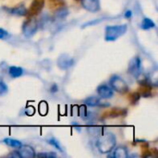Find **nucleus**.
<instances>
[{"instance_id":"1","label":"nucleus","mask_w":158,"mask_h":158,"mask_svg":"<svg viewBox=\"0 0 158 158\" xmlns=\"http://www.w3.org/2000/svg\"><path fill=\"white\" fill-rule=\"evenodd\" d=\"M116 136L111 132L103 133L97 141V148L100 153L107 154L111 152L116 146Z\"/></svg>"},{"instance_id":"2","label":"nucleus","mask_w":158,"mask_h":158,"mask_svg":"<svg viewBox=\"0 0 158 158\" xmlns=\"http://www.w3.org/2000/svg\"><path fill=\"white\" fill-rule=\"evenodd\" d=\"M128 26L126 24L123 25H116V26H107L106 28V36L105 39L107 42H113L124 35L127 32Z\"/></svg>"},{"instance_id":"3","label":"nucleus","mask_w":158,"mask_h":158,"mask_svg":"<svg viewBox=\"0 0 158 158\" xmlns=\"http://www.w3.org/2000/svg\"><path fill=\"white\" fill-rule=\"evenodd\" d=\"M109 82H110L111 88L113 90H115L116 92H118V93L125 94L129 90V87H128L127 82L122 78H120L118 75L112 76V78L110 79V81Z\"/></svg>"},{"instance_id":"4","label":"nucleus","mask_w":158,"mask_h":158,"mask_svg":"<svg viewBox=\"0 0 158 158\" xmlns=\"http://www.w3.org/2000/svg\"><path fill=\"white\" fill-rule=\"evenodd\" d=\"M142 71V60L139 56H134L130 62L128 67V72L133 77L137 78Z\"/></svg>"},{"instance_id":"5","label":"nucleus","mask_w":158,"mask_h":158,"mask_svg":"<svg viewBox=\"0 0 158 158\" xmlns=\"http://www.w3.org/2000/svg\"><path fill=\"white\" fill-rule=\"evenodd\" d=\"M37 29H38L37 21L34 19L31 18L23 25V34L26 37H31L36 32Z\"/></svg>"},{"instance_id":"6","label":"nucleus","mask_w":158,"mask_h":158,"mask_svg":"<svg viewBox=\"0 0 158 158\" xmlns=\"http://www.w3.org/2000/svg\"><path fill=\"white\" fill-rule=\"evenodd\" d=\"M73 64H74V59L66 54L61 55L57 59V66L61 69H68L70 67H72Z\"/></svg>"},{"instance_id":"7","label":"nucleus","mask_w":158,"mask_h":158,"mask_svg":"<svg viewBox=\"0 0 158 158\" xmlns=\"http://www.w3.org/2000/svg\"><path fill=\"white\" fill-rule=\"evenodd\" d=\"M81 5L86 10L93 13H95L100 9L99 0H81Z\"/></svg>"},{"instance_id":"8","label":"nucleus","mask_w":158,"mask_h":158,"mask_svg":"<svg viewBox=\"0 0 158 158\" xmlns=\"http://www.w3.org/2000/svg\"><path fill=\"white\" fill-rule=\"evenodd\" d=\"M97 93L104 99H110L114 95V90L106 84H102L97 88Z\"/></svg>"},{"instance_id":"9","label":"nucleus","mask_w":158,"mask_h":158,"mask_svg":"<svg viewBox=\"0 0 158 158\" xmlns=\"http://www.w3.org/2000/svg\"><path fill=\"white\" fill-rule=\"evenodd\" d=\"M84 104L89 106H100V107H106V106H110L108 103L104 102L102 99L96 96H91V97L86 98L84 100Z\"/></svg>"},{"instance_id":"10","label":"nucleus","mask_w":158,"mask_h":158,"mask_svg":"<svg viewBox=\"0 0 158 158\" xmlns=\"http://www.w3.org/2000/svg\"><path fill=\"white\" fill-rule=\"evenodd\" d=\"M19 156L22 158H31L35 156V152L30 145H21L19 148Z\"/></svg>"},{"instance_id":"11","label":"nucleus","mask_w":158,"mask_h":158,"mask_svg":"<svg viewBox=\"0 0 158 158\" xmlns=\"http://www.w3.org/2000/svg\"><path fill=\"white\" fill-rule=\"evenodd\" d=\"M44 6V0H34L30 10L27 12V15L30 16V15H35L37 13H39V11L42 9Z\"/></svg>"},{"instance_id":"12","label":"nucleus","mask_w":158,"mask_h":158,"mask_svg":"<svg viewBox=\"0 0 158 158\" xmlns=\"http://www.w3.org/2000/svg\"><path fill=\"white\" fill-rule=\"evenodd\" d=\"M8 73L12 78H19L23 74V69L20 67H16V66H12L9 68L8 69Z\"/></svg>"},{"instance_id":"13","label":"nucleus","mask_w":158,"mask_h":158,"mask_svg":"<svg viewBox=\"0 0 158 158\" xmlns=\"http://www.w3.org/2000/svg\"><path fill=\"white\" fill-rule=\"evenodd\" d=\"M113 156L116 158H127L128 157V151L124 146H118L116 148Z\"/></svg>"},{"instance_id":"14","label":"nucleus","mask_w":158,"mask_h":158,"mask_svg":"<svg viewBox=\"0 0 158 158\" xmlns=\"http://www.w3.org/2000/svg\"><path fill=\"white\" fill-rule=\"evenodd\" d=\"M9 13L11 14H15V15H19V16H24L27 15V9L23 6H19L18 7H14V8H8L7 10Z\"/></svg>"},{"instance_id":"15","label":"nucleus","mask_w":158,"mask_h":158,"mask_svg":"<svg viewBox=\"0 0 158 158\" xmlns=\"http://www.w3.org/2000/svg\"><path fill=\"white\" fill-rule=\"evenodd\" d=\"M155 27H156V23L149 18H144L141 24V28L143 30H149V29H152Z\"/></svg>"},{"instance_id":"16","label":"nucleus","mask_w":158,"mask_h":158,"mask_svg":"<svg viewBox=\"0 0 158 158\" xmlns=\"http://www.w3.org/2000/svg\"><path fill=\"white\" fill-rule=\"evenodd\" d=\"M4 143L6 144V145H8V146H10V147H13V148H19L21 145H22V143L19 142V141H17V140H14V139H10V138H6L5 140H4Z\"/></svg>"},{"instance_id":"17","label":"nucleus","mask_w":158,"mask_h":158,"mask_svg":"<svg viewBox=\"0 0 158 158\" xmlns=\"http://www.w3.org/2000/svg\"><path fill=\"white\" fill-rule=\"evenodd\" d=\"M68 14H69L68 9H67V8H64V7L58 9V10L56 12V16L58 19H64V18H66V17L68 16Z\"/></svg>"},{"instance_id":"18","label":"nucleus","mask_w":158,"mask_h":158,"mask_svg":"<svg viewBox=\"0 0 158 158\" xmlns=\"http://www.w3.org/2000/svg\"><path fill=\"white\" fill-rule=\"evenodd\" d=\"M48 143H49V144H51L52 146H54L56 149H57V150H59L60 152H62L63 150H62V148H61V146H60V143L55 139V138H51V139H48Z\"/></svg>"},{"instance_id":"19","label":"nucleus","mask_w":158,"mask_h":158,"mask_svg":"<svg viewBox=\"0 0 158 158\" xmlns=\"http://www.w3.org/2000/svg\"><path fill=\"white\" fill-rule=\"evenodd\" d=\"M7 91H8V88H7L6 84L4 81H0V95L6 94L7 93Z\"/></svg>"},{"instance_id":"20","label":"nucleus","mask_w":158,"mask_h":158,"mask_svg":"<svg viewBox=\"0 0 158 158\" xmlns=\"http://www.w3.org/2000/svg\"><path fill=\"white\" fill-rule=\"evenodd\" d=\"M37 156H39V157H56V155L55 153H42V154H38Z\"/></svg>"},{"instance_id":"21","label":"nucleus","mask_w":158,"mask_h":158,"mask_svg":"<svg viewBox=\"0 0 158 158\" xmlns=\"http://www.w3.org/2000/svg\"><path fill=\"white\" fill-rule=\"evenodd\" d=\"M8 35L7 31L3 30V29H0V39H5L6 36Z\"/></svg>"},{"instance_id":"22","label":"nucleus","mask_w":158,"mask_h":158,"mask_svg":"<svg viewBox=\"0 0 158 158\" xmlns=\"http://www.w3.org/2000/svg\"><path fill=\"white\" fill-rule=\"evenodd\" d=\"M57 90H58V87H57V85H56V84H53V85H52V87H51V89H50L51 93H56V92H57Z\"/></svg>"},{"instance_id":"23","label":"nucleus","mask_w":158,"mask_h":158,"mask_svg":"<svg viewBox=\"0 0 158 158\" xmlns=\"http://www.w3.org/2000/svg\"><path fill=\"white\" fill-rule=\"evenodd\" d=\"M131 15H132L131 10H127V11H126V13H125V17H126L127 19H130V18L131 17Z\"/></svg>"}]
</instances>
